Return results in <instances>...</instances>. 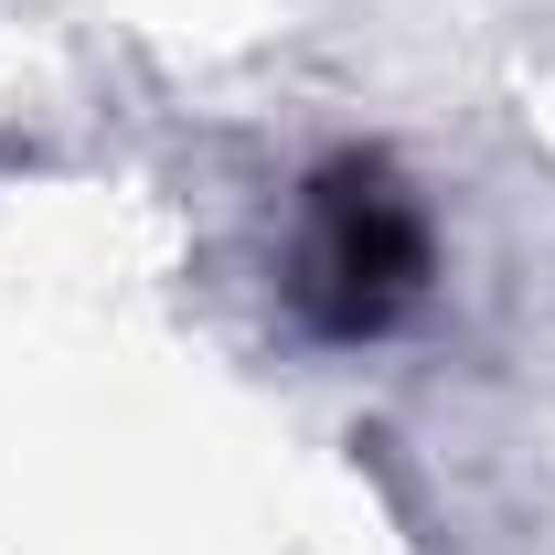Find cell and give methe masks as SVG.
Returning a JSON list of instances; mask_svg holds the SVG:
<instances>
[{"label":"cell","mask_w":555,"mask_h":555,"mask_svg":"<svg viewBox=\"0 0 555 555\" xmlns=\"http://www.w3.org/2000/svg\"><path fill=\"white\" fill-rule=\"evenodd\" d=\"M427 288V214L385 160H332L310 193V246H299V310L332 343H374L406 321Z\"/></svg>","instance_id":"obj_1"}]
</instances>
